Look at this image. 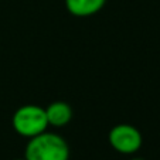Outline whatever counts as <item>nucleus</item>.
Returning a JSON list of instances; mask_svg holds the SVG:
<instances>
[{"label": "nucleus", "instance_id": "nucleus-4", "mask_svg": "<svg viewBox=\"0 0 160 160\" xmlns=\"http://www.w3.org/2000/svg\"><path fill=\"white\" fill-rule=\"evenodd\" d=\"M44 109L48 126L64 128L72 119V108L70 106V103L64 102V101H54Z\"/></svg>", "mask_w": 160, "mask_h": 160}, {"label": "nucleus", "instance_id": "nucleus-5", "mask_svg": "<svg viewBox=\"0 0 160 160\" xmlns=\"http://www.w3.org/2000/svg\"><path fill=\"white\" fill-rule=\"evenodd\" d=\"M106 4V0H65L68 13L75 17H91L99 13Z\"/></svg>", "mask_w": 160, "mask_h": 160}, {"label": "nucleus", "instance_id": "nucleus-1", "mask_svg": "<svg viewBox=\"0 0 160 160\" xmlns=\"http://www.w3.org/2000/svg\"><path fill=\"white\" fill-rule=\"evenodd\" d=\"M26 160H68L70 146L62 136L54 132H42L30 138L24 150Z\"/></svg>", "mask_w": 160, "mask_h": 160}, {"label": "nucleus", "instance_id": "nucleus-6", "mask_svg": "<svg viewBox=\"0 0 160 160\" xmlns=\"http://www.w3.org/2000/svg\"><path fill=\"white\" fill-rule=\"evenodd\" d=\"M130 160H145V159H140V157H133V159H130Z\"/></svg>", "mask_w": 160, "mask_h": 160}, {"label": "nucleus", "instance_id": "nucleus-2", "mask_svg": "<svg viewBox=\"0 0 160 160\" xmlns=\"http://www.w3.org/2000/svg\"><path fill=\"white\" fill-rule=\"evenodd\" d=\"M12 126L18 136L27 138V139L45 132L48 128L45 109L34 103L20 106L13 113Z\"/></svg>", "mask_w": 160, "mask_h": 160}, {"label": "nucleus", "instance_id": "nucleus-7", "mask_svg": "<svg viewBox=\"0 0 160 160\" xmlns=\"http://www.w3.org/2000/svg\"><path fill=\"white\" fill-rule=\"evenodd\" d=\"M14 160H26V159H24V157H23V159H14Z\"/></svg>", "mask_w": 160, "mask_h": 160}, {"label": "nucleus", "instance_id": "nucleus-3", "mask_svg": "<svg viewBox=\"0 0 160 160\" xmlns=\"http://www.w3.org/2000/svg\"><path fill=\"white\" fill-rule=\"evenodd\" d=\"M108 142L111 148L118 153L133 154L142 148L143 138L136 126L129 123H119L109 130Z\"/></svg>", "mask_w": 160, "mask_h": 160}]
</instances>
